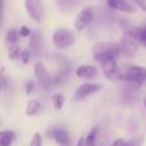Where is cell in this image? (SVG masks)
<instances>
[{
	"label": "cell",
	"instance_id": "6da1fadb",
	"mask_svg": "<svg viewBox=\"0 0 146 146\" xmlns=\"http://www.w3.org/2000/svg\"><path fill=\"white\" fill-rule=\"evenodd\" d=\"M121 53V45L115 42H98L92 49L94 58L100 64L108 60H117Z\"/></svg>",
	"mask_w": 146,
	"mask_h": 146
},
{
	"label": "cell",
	"instance_id": "7a4b0ae2",
	"mask_svg": "<svg viewBox=\"0 0 146 146\" xmlns=\"http://www.w3.org/2000/svg\"><path fill=\"white\" fill-rule=\"evenodd\" d=\"M53 42L58 49H67L74 44V35L68 28H59L53 35Z\"/></svg>",
	"mask_w": 146,
	"mask_h": 146
},
{
	"label": "cell",
	"instance_id": "3957f363",
	"mask_svg": "<svg viewBox=\"0 0 146 146\" xmlns=\"http://www.w3.org/2000/svg\"><path fill=\"white\" fill-rule=\"evenodd\" d=\"M140 44H141V41L136 36H133L131 32H127L122 37L121 44H119L121 45V53H123V55L126 56H133L140 49Z\"/></svg>",
	"mask_w": 146,
	"mask_h": 146
},
{
	"label": "cell",
	"instance_id": "277c9868",
	"mask_svg": "<svg viewBox=\"0 0 146 146\" xmlns=\"http://www.w3.org/2000/svg\"><path fill=\"white\" fill-rule=\"evenodd\" d=\"M146 80V68L144 67H129L124 72H122L121 81H126V82H132L136 85H141Z\"/></svg>",
	"mask_w": 146,
	"mask_h": 146
},
{
	"label": "cell",
	"instance_id": "5b68a950",
	"mask_svg": "<svg viewBox=\"0 0 146 146\" xmlns=\"http://www.w3.org/2000/svg\"><path fill=\"white\" fill-rule=\"evenodd\" d=\"M35 74H36V78H37L41 87H42L44 90H50L54 83V77L48 72L45 66H44L42 63H40V62H37V63L35 64Z\"/></svg>",
	"mask_w": 146,
	"mask_h": 146
},
{
	"label": "cell",
	"instance_id": "8992f818",
	"mask_svg": "<svg viewBox=\"0 0 146 146\" xmlns=\"http://www.w3.org/2000/svg\"><path fill=\"white\" fill-rule=\"evenodd\" d=\"M92 19H94V10H92V8H90V7L85 8V9L81 10V12L77 14V17H76V21H74L76 30H77L78 32H80V31H82L83 28H86L91 22H92Z\"/></svg>",
	"mask_w": 146,
	"mask_h": 146
},
{
	"label": "cell",
	"instance_id": "52a82bcc",
	"mask_svg": "<svg viewBox=\"0 0 146 146\" xmlns=\"http://www.w3.org/2000/svg\"><path fill=\"white\" fill-rule=\"evenodd\" d=\"M27 13L35 22H41L44 18V7L40 0H26Z\"/></svg>",
	"mask_w": 146,
	"mask_h": 146
},
{
	"label": "cell",
	"instance_id": "ba28073f",
	"mask_svg": "<svg viewBox=\"0 0 146 146\" xmlns=\"http://www.w3.org/2000/svg\"><path fill=\"white\" fill-rule=\"evenodd\" d=\"M103 71L106 80L111 81V82L121 81L122 72L119 71L118 66H117V60H108L105 63H103Z\"/></svg>",
	"mask_w": 146,
	"mask_h": 146
},
{
	"label": "cell",
	"instance_id": "9c48e42d",
	"mask_svg": "<svg viewBox=\"0 0 146 146\" xmlns=\"http://www.w3.org/2000/svg\"><path fill=\"white\" fill-rule=\"evenodd\" d=\"M100 88H101V85H99V83H83V85H81L80 87L76 90L73 98H74L76 101L82 100V99L87 98L91 94H95L96 91H99Z\"/></svg>",
	"mask_w": 146,
	"mask_h": 146
},
{
	"label": "cell",
	"instance_id": "30bf717a",
	"mask_svg": "<svg viewBox=\"0 0 146 146\" xmlns=\"http://www.w3.org/2000/svg\"><path fill=\"white\" fill-rule=\"evenodd\" d=\"M108 5L111 9L115 10H121V12H126V13H135L136 8L128 0H106Z\"/></svg>",
	"mask_w": 146,
	"mask_h": 146
},
{
	"label": "cell",
	"instance_id": "8fae6325",
	"mask_svg": "<svg viewBox=\"0 0 146 146\" xmlns=\"http://www.w3.org/2000/svg\"><path fill=\"white\" fill-rule=\"evenodd\" d=\"M56 142H58L60 146H71V142H69V136L67 133V131L60 128H53L51 131L48 132Z\"/></svg>",
	"mask_w": 146,
	"mask_h": 146
},
{
	"label": "cell",
	"instance_id": "7c38bea8",
	"mask_svg": "<svg viewBox=\"0 0 146 146\" xmlns=\"http://www.w3.org/2000/svg\"><path fill=\"white\" fill-rule=\"evenodd\" d=\"M76 74L80 78H95L98 76V69L92 66H80L76 69Z\"/></svg>",
	"mask_w": 146,
	"mask_h": 146
},
{
	"label": "cell",
	"instance_id": "4fadbf2b",
	"mask_svg": "<svg viewBox=\"0 0 146 146\" xmlns=\"http://www.w3.org/2000/svg\"><path fill=\"white\" fill-rule=\"evenodd\" d=\"M15 140V133L13 131H3L0 133V146H10Z\"/></svg>",
	"mask_w": 146,
	"mask_h": 146
},
{
	"label": "cell",
	"instance_id": "5bb4252c",
	"mask_svg": "<svg viewBox=\"0 0 146 146\" xmlns=\"http://www.w3.org/2000/svg\"><path fill=\"white\" fill-rule=\"evenodd\" d=\"M40 108H41V105L37 100H30L27 106H26V114L27 115H35V114L38 113Z\"/></svg>",
	"mask_w": 146,
	"mask_h": 146
},
{
	"label": "cell",
	"instance_id": "9a60e30c",
	"mask_svg": "<svg viewBox=\"0 0 146 146\" xmlns=\"http://www.w3.org/2000/svg\"><path fill=\"white\" fill-rule=\"evenodd\" d=\"M80 0H56V4L62 10H69L77 7Z\"/></svg>",
	"mask_w": 146,
	"mask_h": 146
},
{
	"label": "cell",
	"instance_id": "2e32d148",
	"mask_svg": "<svg viewBox=\"0 0 146 146\" xmlns=\"http://www.w3.org/2000/svg\"><path fill=\"white\" fill-rule=\"evenodd\" d=\"M38 48H40V36L37 33H31V40H30V49L32 53H37Z\"/></svg>",
	"mask_w": 146,
	"mask_h": 146
},
{
	"label": "cell",
	"instance_id": "e0dca14e",
	"mask_svg": "<svg viewBox=\"0 0 146 146\" xmlns=\"http://www.w3.org/2000/svg\"><path fill=\"white\" fill-rule=\"evenodd\" d=\"M8 54H9L10 60H15V59H18V58H19V55H21V49H19V46H18L17 44H10Z\"/></svg>",
	"mask_w": 146,
	"mask_h": 146
},
{
	"label": "cell",
	"instance_id": "ac0fdd59",
	"mask_svg": "<svg viewBox=\"0 0 146 146\" xmlns=\"http://www.w3.org/2000/svg\"><path fill=\"white\" fill-rule=\"evenodd\" d=\"M64 104V98L63 95H59V94H55L53 96V105H54V109L55 110H60L62 106Z\"/></svg>",
	"mask_w": 146,
	"mask_h": 146
},
{
	"label": "cell",
	"instance_id": "d6986e66",
	"mask_svg": "<svg viewBox=\"0 0 146 146\" xmlns=\"http://www.w3.org/2000/svg\"><path fill=\"white\" fill-rule=\"evenodd\" d=\"M96 133H98V128H94L90 132V135L87 136V139L85 140V145L86 146H95V140H96Z\"/></svg>",
	"mask_w": 146,
	"mask_h": 146
},
{
	"label": "cell",
	"instance_id": "ffe728a7",
	"mask_svg": "<svg viewBox=\"0 0 146 146\" xmlns=\"http://www.w3.org/2000/svg\"><path fill=\"white\" fill-rule=\"evenodd\" d=\"M21 33H18L15 30H9L7 33V41L9 44H15L18 41V37H19Z\"/></svg>",
	"mask_w": 146,
	"mask_h": 146
},
{
	"label": "cell",
	"instance_id": "44dd1931",
	"mask_svg": "<svg viewBox=\"0 0 146 146\" xmlns=\"http://www.w3.org/2000/svg\"><path fill=\"white\" fill-rule=\"evenodd\" d=\"M31 146H42V139H41L40 133H35L33 139L31 141Z\"/></svg>",
	"mask_w": 146,
	"mask_h": 146
},
{
	"label": "cell",
	"instance_id": "7402d4cb",
	"mask_svg": "<svg viewBox=\"0 0 146 146\" xmlns=\"http://www.w3.org/2000/svg\"><path fill=\"white\" fill-rule=\"evenodd\" d=\"M21 58H22V62L23 63H28L31 58V54H30V50H23L22 54H21Z\"/></svg>",
	"mask_w": 146,
	"mask_h": 146
},
{
	"label": "cell",
	"instance_id": "603a6c76",
	"mask_svg": "<svg viewBox=\"0 0 146 146\" xmlns=\"http://www.w3.org/2000/svg\"><path fill=\"white\" fill-rule=\"evenodd\" d=\"M132 1H133L136 5H139L144 12H146V0H132Z\"/></svg>",
	"mask_w": 146,
	"mask_h": 146
},
{
	"label": "cell",
	"instance_id": "cb8c5ba5",
	"mask_svg": "<svg viewBox=\"0 0 146 146\" xmlns=\"http://www.w3.org/2000/svg\"><path fill=\"white\" fill-rule=\"evenodd\" d=\"M32 91H33V82L32 81H28V82L26 83V92L31 94Z\"/></svg>",
	"mask_w": 146,
	"mask_h": 146
},
{
	"label": "cell",
	"instance_id": "d4e9b609",
	"mask_svg": "<svg viewBox=\"0 0 146 146\" xmlns=\"http://www.w3.org/2000/svg\"><path fill=\"white\" fill-rule=\"evenodd\" d=\"M113 146H129V145L127 144L126 141H123L122 139H119V140H115V141H114Z\"/></svg>",
	"mask_w": 146,
	"mask_h": 146
},
{
	"label": "cell",
	"instance_id": "484cf974",
	"mask_svg": "<svg viewBox=\"0 0 146 146\" xmlns=\"http://www.w3.org/2000/svg\"><path fill=\"white\" fill-rule=\"evenodd\" d=\"M21 36H30V30H28V28L27 27H26V26H23V27L22 28H21Z\"/></svg>",
	"mask_w": 146,
	"mask_h": 146
},
{
	"label": "cell",
	"instance_id": "4316f807",
	"mask_svg": "<svg viewBox=\"0 0 146 146\" xmlns=\"http://www.w3.org/2000/svg\"><path fill=\"white\" fill-rule=\"evenodd\" d=\"M1 88L3 90L7 88V78H5V76H1Z\"/></svg>",
	"mask_w": 146,
	"mask_h": 146
},
{
	"label": "cell",
	"instance_id": "83f0119b",
	"mask_svg": "<svg viewBox=\"0 0 146 146\" xmlns=\"http://www.w3.org/2000/svg\"><path fill=\"white\" fill-rule=\"evenodd\" d=\"M142 42L146 45V27L142 28Z\"/></svg>",
	"mask_w": 146,
	"mask_h": 146
},
{
	"label": "cell",
	"instance_id": "f1b7e54d",
	"mask_svg": "<svg viewBox=\"0 0 146 146\" xmlns=\"http://www.w3.org/2000/svg\"><path fill=\"white\" fill-rule=\"evenodd\" d=\"M77 146H86V145H85V141H83V139H80V140H78Z\"/></svg>",
	"mask_w": 146,
	"mask_h": 146
},
{
	"label": "cell",
	"instance_id": "f546056e",
	"mask_svg": "<svg viewBox=\"0 0 146 146\" xmlns=\"http://www.w3.org/2000/svg\"><path fill=\"white\" fill-rule=\"evenodd\" d=\"M144 105H145V108H146V96L144 98Z\"/></svg>",
	"mask_w": 146,
	"mask_h": 146
}]
</instances>
